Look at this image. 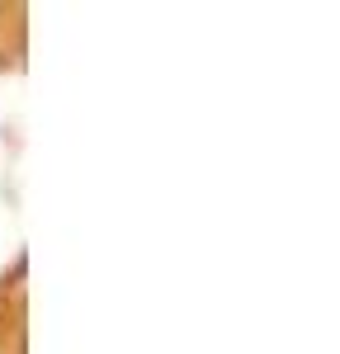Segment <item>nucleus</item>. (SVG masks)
Instances as JSON below:
<instances>
[{
  "label": "nucleus",
  "mask_w": 340,
  "mask_h": 354,
  "mask_svg": "<svg viewBox=\"0 0 340 354\" xmlns=\"http://www.w3.org/2000/svg\"><path fill=\"white\" fill-rule=\"evenodd\" d=\"M0 354H28V250L0 265Z\"/></svg>",
  "instance_id": "obj_1"
},
{
  "label": "nucleus",
  "mask_w": 340,
  "mask_h": 354,
  "mask_svg": "<svg viewBox=\"0 0 340 354\" xmlns=\"http://www.w3.org/2000/svg\"><path fill=\"white\" fill-rule=\"evenodd\" d=\"M24 24H28V19H24V5H0V71L24 62L19 53H10V48H5V28H24Z\"/></svg>",
  "instance_id": "obj_2"
}]
</instances>
